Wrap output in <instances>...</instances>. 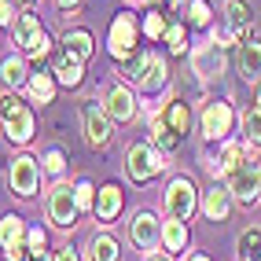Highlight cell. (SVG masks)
I'll return each instance as SVG.
<instances>
[{"instance_id": "4fadbf2b", "label": "cell", "mask_w": 261, "mask_h": 261, "mask_svg": "<svg viewBox=\"0 0 261 261\" xmlns=\"http://www.w3.org/2000/svg\"><path fill=\"white\" fill-rule=\"evenodd\" d=\"M166 81H169V66H166V59H159V56H151V51H147V63H144L140 77H136V89L147 92V96H154V92L166 89Z\"/></svg>"}, {"instance_id": "6da1fadb", "label": "cell", "mask_w": 261, "mask_h": 261, "mask_svg": "<svg viewBox=\"0 0 261 261\" xmlns=\"http://www.w3.org/2000/svg\"><path fill=\"white\" fill-rule=\"evenodd\" d=\"M0 129H4L8 144H30V136H33V111L26 107L22 99L4 96V99H0Z\"/></svg>"}, {"instance_id": "603a6c76", "label": "cell", "mask_w": 261, "mask_h": 261, "mask_svg": "<svg viewBox=\"0 0 261 261\" xmlns=\"http://www.w3.org/2000/svg\"><path fill=\"white\" fill-rule=\"evenodd\" d=\"M63 51H70L74 59H81V63H85V59H89L92 51H96L92 33H89V30H70V33L63 37Z\"/></svg>"}, {"instance_id": "83f0119b", "label": "cell", "mask_w": 261, "mask_h": 261, "mask_svg": "<svg viewBox=\"0 0 261 261\" xmlns=\"http://www.w3.org/2000/svg\"><path fill=\"white\" fill-rule=\"evenodd\" d=\"M239 254L243 261H261V228H247L239 236Z\"/></svg>"}, {"instance_id": "f35d334b", "label": "cell", "mask_w": 261, "mask_h": 261, "mask_svg": "<svg viewBox=\"0 0 261 261\" xmlns=\"http://www.w3.org/2000/svg\"><path fill=\"white\" fill-rule=\"evenodd\" d=\"M254 85H257V89H254V103H257V107H261V77H257Z\"/></svg>"}, {"instance_id": "1f68e13d", "label": "cell", "mask_w": 261, "mask_h": 261, "mask_svg": "<svg viewBox=\"0 0 261 261\" xmlns=\"http://www.w3.org/2000/svg\"><path fill=\"white\" fill-rule=\"evenodd\" d=\"M166 44L177 51V56H184V51H188V33H184V26H169V30H166Z\"/></svg>"}, {"instance_id": "7bdbcfd3", "label": "cell", "mask_w": 261, "mask_h": 261, "mask_svg": "<svg viewBox=\"0 0 261 261\" xmlns=\"http://www.w3.org/2000/svg\"><path fill=\"white\" fill-rule=\"evenodd\" d=\"M166 4H169V8H177V4H180V0H166Z\"/></svg>"}, {"instance_id": "2e32d148", "label": "cell", "mask_w": 261, "mask_h": 261, "mask_svg": "<svg viewBox=\"0 0 261 261\" xmlns=\"http://www.w3.org/2000/svg\"><path fill=\"white\" fill-rule=\"evenodd\" d=\"M103 107H107V114L114 121H133L136 114V96L129 89H121V85H114V89H107V96H103Z\"/></svg>"}, {"instance_id": "7402d4cb", "label": "cell", "mask_w": 261, "mask_h": 261, "mask_svg": "<svg viewBox=\"0 0 261 261\" xmlns=\"http://www.w3.org/2000/svg\"><path fill=\"white\" fill-rule=\"evenodd\" d=\"M239 74L247 77V81H257L261 77V41L239 44Z\"/></svg>"}, {"instance_id": "ba28073f", "label": "cell", "mask_w": 261, "mask_h": 261, "mask_svg": "<svg viewBox=\"0 0 261 261\" xmlns=\"http://www.w3.org/2000/svg\"><path fill=\"white\" fill-rule=\"evenodd\" d=\"M8 184H11V191H15L19 199H30L33 191L41 188V166H37V159H30V154H19V159L11 162Z\"/></svg>"}, {"instance_id": "484cf974", "label": "cell", "mask_w": 261, "mask_h": 261, "mask_svg": "<svg viewBox=\"0 0 261 261\" xmlns=\"http://www.w3.org/2000/svg\"><path fill=\"white\" fill-rule=\"evenodd\" d=\"M250 154H247V147L243 144H224V151H221V159H217V169H221V177H228V173L236 169V166H243Z\"/></svg>"}, {"instance_id": "8fae6325", "label": "cell", "mask_w": 261, "mask_h": 261, "mask_svg": "<svg viewBox=\"0 0 261 261\" xmlns=\"http://www.w3.org/2000/svg\"><path fill=\"white\" fill-rule=\"evenodd\" d=\"M107 44H111V56L114 59H129L136 51V22H133V15H114Z\"/></svg>"}, {"instance_id": "ab89813d", "label": "cell", "mask_w": 261, "mask_h": 261, "mask_svg": "<svg viewBox=\"0 0 261 261\" xmlns=\"http://www.w3.org/2000/svg\"><path fill=\"white\" fill-rule=\"evenodd\" d=\"M147 261H173V257H166V254H151Z\"/></svg>"}, {"instance_id": "b9f144b4", "label": "cell", "mask_w": 261, "mask_h": 261, "mask_svg": "<svg viewBox=\"0 0 261 261\" xmlns=\"http://www.w3.org/2000/svg\"><path fill=\"white\" fill-rule=\"evenodd\" d=\"M257 199H261V166H257Z\"/></svg>"}, {"instance_id": "30bf717a", "label": "cell", "mask_w": 261, "mask_h": 261, "mask_svg": "<svg viewBox=\"0 0 261 261\" xmlns=\"http://www.w3.org/2000/svg\"><path fill=\"white\" fill-rule=\"evenodd\" d=\"M228 191H232V202H243V206H250L254 199H257V166H254V159H247L243 166H236L228 177Z\"/></svg>"}, {"instance_id": "9a60e30c", "label": "cell", "mask_w": 261, "mask_h": 261, "mask_svg": "<svg viewBox=\"0 0 261 261\" xmlns=\"http://www.w3.org/2000/svg\"><path fill=\"white\" fill-rule=\"evenodd\" d=\"M159 118L169 125V133L177 136V140H184L188 136V125H191V107H188V99H180V96H173L166 107L159 111Z\"/></svg>"}, {"instance_id": "7c38bea8", "label": "cell", "mask_w": 261, "mask_h": 261, "mask_svg": "<svg viewBox=\"0 0 261 261\" xmlns=\"http://www.w3.org/2000/svg\"><path fill=\"white\" fill-rule=\"evenodd\" d=\"M133 243L140 250H154L162 243V221L154 217L151 210H140V214L133 217Z\"/></svg>"}, {"instance_id": "74e56055", "label": "cell", "mask_w": 261, "mask_h": 261, "mask_svg": "<svg viewBox=\"0 0 261 261\" xmlns=\"http://www.w3.org/2000/svg\"><path fill=\"white\" fill-rule=\"evenodd\" d=\"M56 4H59V8H77L81 0H56Z\"/></svg>"}, {"instance_id": "5b68a950", "label": "cell", "mask_w": 261, "mask_h": 261, "mask_svg": "<svg viewBox=\"0 0 261 261\" xmlns=\"http://www.w3.org/2000/svg\"><path fill=\"white\" fill-rule=\"evenodd\" d=\"M195 210H199V191H195V184H191L188 177L169 180V188H166V214L188 221Z\"/></svg>"}, {"instance_id": "4316f807", "label": "cell", "mask_w": 261, "mask_h": 261, "mask_svg": "<svg viewBox=\"0 0 261 261\" xmlns=\"http://www.w3.org/2000/svg\"><path fill=\"white\" fill-rule=\"evenodd\" d=\"M89 257H92V261H118L121 250H118V243H114L111 236H96V239L89 243Z\"/></svg>"}, {"instance_id": "5bb4252c", "label": "cell", "mask_w": 261, "mask_h": 261, "mask_svg": "<svg viewBox=\"0 0 261 261\" xmlns=\"http://www.w3.org/2000/svg\"><path fill=\"white\" fill-rule=\"evenodd\" d=\"M191 66H195L199 77H217L224 70V51H221V44L210 41V44L195 48V51H191Z\"/></svg>"}, {"instance_id": "d6986e66", "label": "cell", "mask_w": 261, "mask_h": 261, "mask_svg": "<svg viewBox=\"0 0 261 261\" xmlns=\"http://www.w3.org/2000/svg\"><path fill=\"white\" fill-rule=\"evenodd\" d=\"M51 74H56V81H59V85H66V89H77V85L85 81V63H81V59H74L70 51H63Z\"/></svg>"}, {"instance_id": "d6a6232c", "label": "cell", "mask_w": 261, "mask_h": 261, "mask_svg": "<svg viewBox=\"0 0 261 261\" xmlns=\"http://www.w3.org/2000/svg\"><path fill=\"white\" fill-rule=\"evenodd\" d=\"M188 11H191V26H210V4L206 0H191Z\"/></svg>"}, {"instance_id": "e575fe53", "label": "cell", "mask_w": 261, "mask_h": 261, "mask_svg": "<svg viewBox=\"0 0 261 261\" xmlns=\"http://www.w3.org/2000/svg\"><path fill=\"white\" fill-rule=\"evenodd\" d=\"M63 166H66L63 151H59V147H51V151L44 154V173H51V177H59V173H63Z\"/></svg>"}, {"instance_id": "836d02e7", "label": "cell", "mask_w": 261, "mask_h": 261, "mask_svg": "<svg viewBox=\"0 0 261 261\" xmlns=\"http://www.w3.org/2000/svg\"><path fill=\"white\" fill-rule=\"evenodd\" d=\"M144 30H147V37H151V41H159V37H166V30H169V26H166V19H162L159 11H151V15H147V22H144Z\"/></svg>"}, {"instance_id": "d4e9b609", "label": "cell", "mask_w": 261, "mask_h": 261, "mask_svg": "<svg viewBox=\"0 0 261 261\" xmlns=\"http://www.w3.org/2000/svg\"><path fill=\"white\" fill-rule=\"evenodd\" d=\"M26 89H30L33 103H51L56 99V74H30Z\"/></svg>"}, {"instance_id": "ac0fdd59", "label": "cell", "mask_w": 261, "mask_h": 261, "mask_svg": "<svg viewBox=\"0 0 261 261\" xmlns=\"http://www.w3.org/2000/svg\"><path fill=\"white\" fill-rule=\"evenodd\" d=\"M232 210V191L228 184H214L210 191H202V214L210 221H224Z\"/></svg>"}, {"instance_id": "4dcf8cb0", "label": "cell", "mask_w": 261, "mask_h": 261, "mask_svg": "<svg viewBox=\"0 0 261 261\" xmlns=\"http://www.w3.org/2000/svg\"><path fill=\"white\" fill-rule=\"evenodd\" d=\"M74 195H77V210H96V195H92V184L89 180H77L74 184Z\"/></svg>"}, {"instance_id": "8d00e7d4", "label": "cell", "mask_w": 261, "mask_h": 261, "mask_svg": "<svg viewBox=\"0 0 261 261\" xmlns=\"http://www.w3.org/2000/svg\"><path fill=\"white\" fill-rule=\"evenodd\" d=\"M51 261H81L70 247H63V250H56V254H51Z\"/></svg>"}, {"instance_id": "52a82bcc", "label": "cell", "mask_w": 261, "mask_h": 261, "mask_svg": "<svg viewBox=\"0 0 261 261\" xmlns=\"http://www.w3.org/2000/svg\"><path fill=\"white\" fill-rule=\"evenodd\" d=\"M26 221L19 214H8L4 221H0V250H4L8 261H26Z\"/></svg>"}, {"instance_id": "3957f363", "label": "cell", "mask_w": 261, "mask_h": 261, "mask_svg": "<svg viewBox=\"0 0 261 261\" xmlns=\"http://www.w3.org/2000/svg\"><path fill=\"white\" fill-rule=\"evenodd\" d=\"M162 169H166V159H162V151H154L151 144H133L125 151V173H129V180L147 184V180L159 177Z\"/></svg>"}, {"instance_id": "8992f818", "label": "cell", "mask_w": 261, "mask_h": 261, "mask_svg": "<svg viewBox=\"0 0 261 261\" xmlns=\"http://www.w3.org/2000/svg\"><path fill=\"white\" fill-rule=\"evenodd\" d=\"M77 195L70 184H56L48 191V221L56 224V228H70V224L77 221Z\"/></svg>"}, {"instance_id": "44dd1931", "label": "cell", "mask_w": 261, "mask_h": 261, "mask_svg": "<svg viewBox=\"0 0 261 261\" xmlns=\"http://www.w3.org/2000/svg\"><path fill=\"white\" fill-rule=\"evenodd\" d=\"M162 247H166L169 254H180V250L188 247V221H180V217L162 221Z\"/></svg>"}, {"instance_id": "277c9868", "label": "cell", "mask_w": 261, "mask_h": 261, "mask_svg": "<svg viewBox=\"0 0 261 261\" xmlns=\"http://www.w3.org/2000/svg\"><path fill=\"white\" fill-rule=\"evenodd\" d=\"M111 114H107V107L103 103H96V99H89V103H81V125H85V140H89L92 147H103V144H111Z\"/></svg>"}, {"instance_id": "d590c367", "label": "cell", "mask_w": 261, "mask_h": 261, "mask_svg": "<svg viewBox=\"0 0 261 261\" xmlns=\"http://www.w3.org/2000/svg\"><path fill=\"white\" fill-rule=\"evenodd\" d=\"M19 22V11H15V0H0V26H15Z\"/></svg>"}, {"instance_id": "60d3db41", "label": "cell", "mask_w": 261, "mask_h": 261, "mask_svg": "<svg viewBox=\"0 0 261 261\" xmlns=\"http://www.w3.org/2000/svg\"><path fill=\"white\" fill-rule=\"evenodd\" d=\"M188 261H210V257H202V254H191V257H188Z\"/></svg>"}, {"instance_id": "e0dca14e", "label": "cell", "mask_w": 261, "mask_h": 261, "mask_svg": "<svg viewBox=\"0 0 261 261\" xmlns=\"http://www.w3.org/2000/svg\"><path fill=\"white\" fill-rule=\"evenodd\" d=\"M121 206H125V195H121V188H118V184H103V188H99V195H96V210H92V214H96L103 224H111V221H118Z\"/></svg>"}, {"instance_id": "7a4b0ae2", "label": "cell", "mask_w": 261, "mask_h": 261, "mask_svg": "<svg viewBox=\"0 0 261 261\" xmlns=\"http://www.w3.org/2000/svg\"><path fill=\"white\" fill-rule=\"evenodd\" d=\"M11 33H15V44H19V51H22L26 59H44L48 56L51 41H48V30L41 26V19H33V15H19V22L11 26Z\"/></svg>"}, {"instance_id": "f1b7e54d", "label": "cell", "mask_w": 261, "mask_h": 261, "mask_svg": "<svg viewBox=\"0 0 261 261\" xmlns=\"http://www.w3.org/2000/svg\"><path fill=\"white\" fill-rule=\"evenodd\" d=\"M243 136H247V144L261 147V107H257V103L243 114Z\"/></svg>"}, {"instance_id": "9c48e42d", "label": "cell", "mask_w": 261, "mask_h": 261, "mask_svg": "<svg viewBox=\"0 0 261 261\" xmlns=\"http://www.w3.org/2000/svg\"><path fill=\"white\" fill-rule=\"evenodd\" d=\"M232 125H236L232 103H224V99L206 103V111H202V136L206 140H224V136L232 133Z\"/></svg>"}, {"instance_id": "f546056e", "label": "cell", "mask_w": 261, "mask_h": 261, "mask_svg": "<svg viewBox=\"0 0 261 261\" xmlns=\"http://www.w3.org/2000/svg\"><path fill=\"white\" fill-rule=\"evenodd\" d=\"M151 140H159V147H177V144H180L177 136L169 133V125H166V121H162L159 114L151 118Z\"/></svg>"}, {"instance_id": "ffe728a7", "label": "cell", "mask_w": 261, "mask_h": 261, "mask_svg": "<svg viewBox=\"0 0 261 261\" xmlns=\"http://www.w3.org/2000/svg\"><path fill=\"white\" fill-rule=\"evenodd\" d=\"M224 19H228V37H243V33L250 30L254 15L243 0H228V4H224Z\"/></svg>"}, {"instance_id": "cb8c5ba5", "label": "cell", "mask_w": 261, "mask_h": 261, "mask_svg": "<svg viewBox=\"0 0 261 261\" xmlns=\"http://www.w3.org/2000/svg\"><path fill=\"white\" fill-rule=\"evenodd\" d=\"M0 81L8 85V89H22V85L30 81V74H26V63H22V56H8L4 63H0Z\"/></svg>"}]
</instances>
